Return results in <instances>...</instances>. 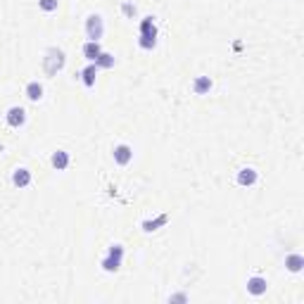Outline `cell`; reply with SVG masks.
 <instances>
[{
	"instance_id": "obj_1",
	"label": "cell",
	"mask_w": 304,
	"mask_h": 304,
	"mask_svg": "<svg viewBox=\"0 0 304 304\" xmlns=\"http://www.w3.org/2000/svg\"><path fill=\"white\" fill-rule=\"evenodd\" d=\"M138 45L143 50H152L157 45V24H155V17H143L140 19V41Z\"/></svg>"
},
{
	"instance_id": "obj_2",
	"label": "cell",
	"mask_w": 304,
	"mask_h": 304,
	"mask_svg": "<svg viewBox=\"0 0 304 304\" xmlns=\"http://www.w3.org/2000/svg\"><path fill=\"white\" fill-rule=\"evenodd\" d=\"M64 50L62 48H48L45 50V57H43V72L45 76H55L57 72H62V67H64Z\"/></svg>"
},
{
	"instance_id": "obj_3",
	"label": "cell",
	"mask_w": 304,
	"mask_h": 304,
	"mask_svg": "<svg viewBox=\"0 0 304 304\" xmlns=\"http://www.w3.org/2000/svg\"><path fill=\"white\" fill-rule=\"evenodd\" d=\"M122 259H124V245H112L110 250H107V257L102 259V268L107 273H114V271H119V266H122Z\"/></svg>"
},
{
	"instance_id": "obj_4",
	"label": "cell",
	"mask_w": 304,
	"mask_h": 304,
	"mask_svg": "<svg viewBox=\"0 0 304 304\" xmlns=\"http://www.w3.org/2000/svg\"><path fill=\"white\" fill-rule=\"evenodd\" d=\"M105 34V22H102V17L100 14H88V19H86V36L90 38V41H100Z\"/></svg>"
},
{
	"instance_id": "obj_5",
	"label": "cell",
	"mask_w": 304,
	"mask_h": 304,
	"mask_svg": "<svg viewBox=\"0 0 304 304\" xmlns=\"http://www.w3.org/2000/svg\"><path fill=\"white\" fill-rule=\"evenodd\" d=\"M5 122H7V126H12V129H19V126H24V122H26L24 107H19V105L10 107V110H7V114H5Z\"/></svg>"
},
{
	"instance_id": "obj_6",
	"label": "cell",
	"mask_w": 304,
	"mask_h": 304,
	"mask_svg": "<svg viewBox=\"0 0 304 304\" xmlns=\"http://www.w3.org/2000/svg\"><path fill=\"white\" fill-rule=\"evenodd\" d=\"M112 155H114V162H117L119 167H126V164L133 159V150L126 145V143H122V145L114 147V152H112Z\"/></svg>"
},
{
	"instance_id": "obj_7",
	"label": "cell",
	"mask_w": 304,
	"mask_h": 304,
	"mask_svg": "<svg viewBox=\"0 0 304 304\" xmlns=\"http://www.w3.org/2000/svg\"><path fill=\"white\" fill-rule=\"evenodd\" d=\"M257 181H259V174H257V169H252V167H245V169L238 171V185L250 188V185H255Z\"/></svg>"
},
{
	"instance_id": "obj_8",
	"label": "cell",
	"mask_w": 304,
	"mask_h": 304,
	"mask_svg": "<svg viewBox=\"0 0 304 304\" xmlns=\"http://www.w3.org/2000/svg\"><path fill=\"white\" fill-rule=\"evenodd\" d=\"M268 288L266 278H261V276H252V278L247 280V292L250 295H255V297H259V295H264Z\"/></svg>"
},
{
	"instance_id": "obj_9",
	"label": "cell",
	"mask_w": 304,
	"mask_h": 304,
	"mask_svg": "<svg viewBox=\"0 0 304 304\" xmlns=\"http://www.w3.org/2000/svg\"><path fill=\"white\" fill-rule=\"evenodd\" d=\"M212 90V79L209 76H197L193 81V93L195 95H207Z\"/></svg>"
},
{
	"instance_id": "obj_10",
	"label": "cell",
	"mask_w": 304,
	"mask_h": 304,
	"mask_svg": "<svg viewBox=\"0 0 304 304\" xmlns=\"http://www.w3.org/2000/svg\"><path fill=\"white\" fill-rule=\"evenodd\" d=\"M12 183L17 185V188H26V185L31 183V171L24 169V167L14 169V174H12Z\"/></svg>"
},
{
	"instance_id": "obj_11",
	"label": "cell",
	"mask_w": 304,
	"mask_h": 304,
	"mask_svg": "<svg viewBox=\"0 0 304 304\" xmlns=\"http://www.w3.org/2000/svg\"><path fill=\"white\" fill-rule=\"evenodd\" d=\"M50 162H52V167L57 171H64L69 167V152H67V150H57V152H52V159H50Z\"/></svg>"
},
{
	"instance_id": "obj_12",
	"label": "cell",
	"mask_w": 304,
	"mask_h": 304,
	"mask_svg": "<svg viewBox=\"0 0 304 304\" xmlns=\"http://www.w3.org/2000/svg\"><path fill=\"white\" fill-rule=\"evenodd\" d=\"M167 221H169V214H159L157 219H147V221H143L140 226H143L145 233H152V231H157L159 226H167Z\"/></svg>"
},
{
	"instance_id": "obj_13",
	"label": "cell",
	"mask_w": 304,
	"mask_h": 304,
	"mask_svg": "<svg viewBox=\"0 0 304 304\" xmlns=\"http://www.w3.org/2000/svg\"><path fill=\"white\" fill-rule=\"evenodd\" d=\"M102 52V48H100V41H88L84 45V57L88 62H95V57Z\"/></svg>"
},
{
	"instance_id": "obj_14",
	"label": "cell",
	"mask_w": 304,
	"mask_h": 304,
	"mask_svg": "<svg viewBox=\"0 0 304 304\" xmlns=\"http://www.w3.org/2000/svg\"><path fill=\"white\" fill-rule=\"evenodd\" d=\"M95 76H97V67H95V62H90L84 72H81V79H84L86 88H93L95 86Z\"/></svg>"
},
{
	"instance_id": "obj_15",
	"label": "cell",
	"mask_w": 304,
	"mask_h": 304,
	"mask_svg": "<svg viewBox=\"0 0 304 304\" xmlns=\"http://www.w3.org/2000/svg\"><path fill=\"white\" fill-rule=\"evenodd\" d=\"M26 97H29L31 102H38V100L43 97V86L38 84V81H29V84H26Z\"/></svg>"
},
{
	"instance_id": "obj_16",
	"label": "cell",
	"mask_w": 304,
	"mask_h": 304,
	"mask_svg": "<svg viewBox=\"0 0 304 304\" xmlns=\"http://www.w3.org/2000/svg\"><path fill=\"white\" fill-rule=\"evenodd\" d=\"M285 266H288V271H292V273H300L304 266V257L302 255H288L285 257Z\"/></svg>"
},
{
	"instance_id": "obj_17",
	"label": "cell",
	"mask_w": 304,
	"mask_h": 304,
	"mask_svg": "<svg viewBox=\"0 0 304 304\" xmlns=\"http://www.w3.org/2000/svg\"><path fill=\"white\" fill-rule=\"evenodd\" d=\"M95 67L97 69H112V67H114V55H110V52L102 50L95 57Z\"/></svg>"
},
{
	"instance_id": "obj_18",
	"label": "cell",
	"mask_w": 304,
	"mask_h": 304,
	"mask_svg": "<svg viewBox=\"0 0 304 304\" xmlns=\"http://www.w3.org/2000/svg\"><path fill=\"white\" fill-rule=\"evenodd\" d=\"M38 7L43 12H55L57 10V0H38Z\"/></svg>"
},
{
	"instance_id": "obj_19",
	"label": "cell",
	"mask_w": 304,
	"mask_h": 304,
	"mask_svg": "<svg viewBox=\"0 0 304 304\" xmlns=\"http://www.w3.org/2000/svg\"><path fill=\"white\" fill-rule=\"evenodd\" d=\"M122 12L126 14L129 19H133V17H135V5H133V2H129V0H124V2H122Z\"/></svg>"
},
{
	"instance_id": "obj_20",
	"label": "cell",
	"mask_w": 304,
	"mask_h": 304,
	"mask_svg": "<svg viewBox=\"0 0 304 304\" xmlns=\"http://www.w3.org/2000/svg\"><path fill=\"white\" fill-rule=\"evenodd\" d=\"M188 297L185 295H171V302H185Z\"/></svg>"
}]
</instances>
